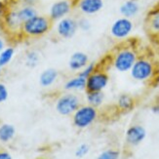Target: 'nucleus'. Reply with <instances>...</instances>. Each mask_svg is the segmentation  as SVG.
<instances>
[{"mask_svg":"<svg viewBox=\"0 0 159 159\" xmlns=\"http://www.w3.org/2000/svg\"><path fill=\"white\" fill-rule=\"evenodd\" d=\"M52 25L53 22L49 17L38 14L23 24L20 35L31 39L40 38L51 30Z\"/></svg>","mask_w":159,"mask_h":159,"instance_id":"obj_1","label":"nucleus"},{"mask_svg":"<svg viewBox=\"0 0 159 159\" xmlns=\"http://www.w3.org/2000/svg\"><path fill=\"white\" fill-rule=\"evenodd\" d=\"M156 67L154 63L148 58H138L130 70V75L134 80L146 82L155 77Z\"/></svg>","mask_w":159,"mask_h":159,"instance_id":"obj_2","label":"nucleus"},{"mask_svg":"<svg viewBox=\"0 0 159 159\" xmlns=\"http://www.w3.org/2000/svg\"><path fill=\"white\" fill-rule=\"evenodd\" d=\"M138 58V54L133 48L124 47L115 53L112 59V66L117 71L128 72Z\"/></svg>","mask_w":159,"mask_h":159,"instance_id":"obj_3","label":"nucleus"},{"mask_svg":"<svg viewBox=\"0 0 159 159\" xmlns=\"http://www.w3.org/2000/svg\"><path fill=\"white\" fill-rule=\"evenodd\" d=\"M97 116L98 111L96 107L90 105L80 106L73 113V124L79 129L87 128L94 123Z\"/></svg>","mask_w":159,"mask_h":159,"instance_id":"obj_4","label":"nucleus"},{"mask_svg":"<svg viewBox=\"0 0 159 159\" xmlns=\"http://www.w3.org/2000/svg\"><path fill=\"white\" fill-rule=\"evenodd\" d=\"M1 23L4 30L7 33L11 35H20V30H22V25L24 23L19 17L16 6L9 7L1 19Z\"/></svg>","mask_w":159,"mask_h":159,"instance_id":"obj_5","label":"nucleus"},{"mask_svg":"<svg viewBox=\"0 0 159 159\" xmlns=\"http://www.w3.org/2000/svg\"><path fill=\"white\" fill-rule=\"evenodd\" d=\"M80 107L79 97L72 93H67L61 95L57 100L56 109L57 111L64 116L73 114L78 107Z\"/></svg>","mask_w":159,"mask_h":159,"instance_id":"obj_6","label":"nucleus"},{"mask_svg":"<svg viewBox=\"0 0 159 159\" xmlns=\"http://www.w3.org/2000/svg\"><path fill=\"white\" fill-rule=\"evenodd\" d=\"M109 82L108 74L102 70H97L86 79V92L102 91Z\"/></svg>","mask_w":159,"mask_h":159,"instance_id":"obj_7","label":"nucleus"},{"mask_svg":"<svg viewBox=\"0 0 159 159\" xmlns=\"http://www.w3.org/2000/svg\"><path fill=\"white\" fill-rule=\"evenodd\" d=\"M134 24L131 20V19L128 18H119L111 25L110 27V34L115 39L123 40L127 38L133 31Z\"/></svg>","mask_w":159,"mask_h":159,"instance_id":"obj_8","label":"nucleus"},{"mask_svg":"<svg viewBox=\"0 0 159 159\" xmlns=\"http://www.w3.org/2000/svg\"><path fill=\"white\" fill-rule=\"evenodd\" d=\"M78 30L77 20L72 17L67 16L64 19L58 20L56 25L57 34L64 39H70L75 35Z\"/></svg>","mask_w":159,"mask_h":159,"instance_id":"obj_9","label":"nucleus"},{"mask_svg":"<svg viewBox=\"0 0 159 159\" xmlns=\"http://www.w3.org/2000/svg\"><path fill=\"white\" fill-rule=\"evenodd\" d=\"M71 9L72 1L70 0H59L51 5L48 17L51 19L52 22H58V20L70 15Z\"/></svg>","mask_w":159,"mask_h":159,"instance_id":"obj_10","label":"nucleus"},{"mask_svg":"<svg viewBox=\"0 0 159 159\" xmlns=\"http://www.w3.org/2000/svg\"><path fill=\"white\" fill-rule=\"evenodd\" d=\"M89 64V57L84 52H74L68 60V67L71 71L79 72Z\"/></svg>","mask_w":159,"mask_h":159,"instance_id":"obj_11","label":"nucleus"},{"mask_svg":"<svg viewBox=\"0 0 159 159\" xmlns=\"http://www.w3.org/2000/svg\"><path fill=\"white\" fill-rule=\"evenodd\" d=\"M77 6L83 15L92 16L102 9L103 1L102 0H78Z\"/></svg>","mask_w":159,"mask_h":159,"instance_id":"obj_12","label":"nucleus"},{"mask_svg":"<svg viewBox=\"0 0 159 159\" xmlns=\"http://www.w3.org/2000/svg\"><path fill=\"white\" fill-rule=\"evenodd\" d=\"M147 136V131L141 125L131 126L126 132V142L131 146L140 144Z\"/></svg>","mask_w":159,"mask_h":159,"instance_id":"obj_13","label":"nucleus"},{"mask_svg":"<svg viewBox=\"0 0 159 159\" xmlns=\"http://www.w3.org/2000/svg\"><path fill=\"white\" fill-rule=\"evenodd\" d=\"M16 8H17V12L19 14V17L20 20H22L23 23H25L27 20L33 18L34 16L38 15V10L35 7V5L33 4V2L25 1L20 5L16 6Z\"/></svg>","mask_w":159,"mask_h":159,"instance_id":"obj_14","label":"nucleus"},{"mask_svg":"<svg viewBox=\"0 0 159 159\" xmlns=\"http://www.w3.org/2000/svg\"><path fill=\"white\" fill-rule=\"evenodd\" d=\"M58 78L59 72L57 70H55L53 67L46 68L39 75V84L44 88L51 87L56 83Z\"/></svg>","mask_w":159,"mask_h":159,"instance_id":"obj_15","label":"nucleus"},{"mask_svg":"<svg viewBox=\"0 0 159 159\" xmlns=\"http://www.w3.org/2000/svg\"><path fill=\"white\" fill-rule=\"evenodd\" d=\"M139 11L140 4L136 0H127L120 6V14L124 18H133L139 13Z\"/></svg>","mask_w":159,"mask_h":159,"instance_id":"obj_16","label":"nucleus"},{"mask_svg":"<svg viewBox=\"0 0 159 159\" xmlns=\"http://www.w3.org/2000/svg\"><path fill=\"white\" fill-rule=\"evenodd\" d=\"M64 88L67 91H82L86 89V78H84L79 73L70 78L66 83Z\"/></svg>","mask_w":159,"mask_h":159,"instance_id":"obj_17","label":"nucleus"},{"mask_svg":"<svg viewBox=\"0 0 159 159\" xmlns=\"http://www.w3.org/2000/svg\"><path fill=\"white\" fill-rule=\"evenodd\" d=\"M16 135V128L12 124L4 123L0 125V142L9 143Z\"/></svg>","mask_w":159,"mask_h":159,"instance_id":"obj_18","label":"nucleus"},{"mask_svg":"<svg viewBox=\"0 0 159 159\" xmlns=\"http://www.w3.org/2000/svg\"><path fill=\"white\" fill-rule=\"evenodd\" d=\"M40 63V55L35 50L27 51L25 55V65L29 68L36 67Z\"/></svg>","mask_w":159,"mask_h":159,"instance_id":"obj_19","label":"nucleus"},{"mask_svg":"<svg viewBox=\"0 0 159 159\" xmlns=\"http://www.w3.org/2000/svg\"><path fill=\"white\" fill-rule=\"evenodd\" d=\"M86 100L90 106L94 107H100L103 100H105V95H103L102 91L99 92H87L86 94Z\"/></svg>","mask_w":159,"mask_h":159,"instance_id":"obj_20","label":"nucleus"},{"mask_svg":"<svg viewBox=\"0 0 159 159\" xmlns=\"http://www.w3.org/2000/svg\"><path fill=\"white\" fill-rule=\"evenodd\" d=\"M14 56H15V49L13 47H5L4 49L0 52V67H4L8 66Z\"/></svg>","mask_w":159,"mask_h":159,"instance_id":"obj_21","label":"nucleus"},{"mask_svg":"<svg viewBox=\"0 0 159 159\" xmlns=\"http://www.w3.org/2000/svg\"><path fill=\"white\" fill-rule=\"evenodd\" d=\"M148 27L153 33L159 34V10L150 14L148 18Z\"/></svg>","mask_w":159,"mask_h":159,"instance_id":"obj_22","label":"nucleus"},{"mask_svg":"<svg viewBox=\"0 0 159 159\" xmlns=\"http://www.w3.org/2000/svg\"><path fill=\"white\" fill-rule=\"evenodd\" d=\"M118 107L122 110H130L134 107V100L129 95H121L118 99Z\"/></svg>","mask_w":159,"mask_h":159,"instance_id":"obj_23","label":"nucleus"},{"mask_svg":"<svg viewBox=\"0 0 159 159\" xmlns=\"http://www.w3.org/2000/svg\"><path fill=\"white\" fill-rule=\"evenodd\" d=\"M120 153L114 149H107L102 151V152L97 157V159H119Z\"/></svg>","mask_w":159,"mask_h":159,"instance_id":"obj_24","label":"nucleus"},{"mask_svg":"<svg viewBox=\"0 0 159 159\" xmlns=\"http://www.w3.org/2000/svg\"><path fill=\"white\" fill-rule=\"evenodd\" d=\"M97 65L95 64V63H89L84 68H83V70H81V71H79L78 73L81 75V76H83L84 78H88L90 75H91L96 70H97Z\"/></svg>","mask_w":159,"mask_h":159,"instance_id":"obj_25","label":"nucleus"},{"mask_svg":"<svg viewBox=\"0 0 159 159\" xmlns=\"http://www.w3.org/2000/svg\"><path fill=\"white\" fill-rule=\"evenodd\" d=\"M77 24L78 30H81L83 31H89L91 30V23L86 18H80L79 20H77Z\"/></svg>","mask_w":159,"mask_h":159,"instance_id":"obj_26","label":"nucleus"},{"mask_svg":"<svg viewBox=\"0 0 159 159\" xmlns=\"http://www.w3.org/2000/svg\"><path fill=\"white\" fill-rule=\"evenodd\" d=\"M89 150H90V148H89L88 144L82 143L76 148V150H75V155H76L78 158H82V157H84L88 154Z\"/></svg>","mask_w":159,"mask_h":159,"instance_id":"obj_27","label":"nucleus"},{"mask_svg":"<svg viewBox=\"0 0 159 159\" xmlns=\"http://www.w3.org/2000/svg\"><path fill=\"white\" fill-rule=\"evenodd\" d=\"M8 96H9V92L6 85L0 82V103L4 102L8 99Z\"/></svg>","mask_w":159,"mask_h":159,"instance_id":"obj_28","label":"nucleus"},{"mask_svg":"<svg viewBox=\"0 0 159 159\" xmlns=\"http://www.w3.org/2000/svg\"><path fill=\"white\" fill-rule=\"evenodd\" d=\"M9 6L6 4V2L4 0H0V20L3 18V16L5 15V13L8 10Z\"/></svg>","mask_w":159,"mask_h":159,"instance_id":"obj_29","label":"nucleus"},{"mask_svg":"<svg viewBox=\"0 0 159 159\" xmlns=\"http://www.w3.org/2000/svg\"><path fill=\"white\" fill-rule=\"evenodd\" d=\"M0 159H13L8 151H0Z\"/></svg>","mask_w":159,"mask_h":159,"instance_id":"obj_30","label":"nucleus"},{"mask_svg":"<svg viewBox=\"0 0 159 159\" xmlns=\"http://www.w3.org/2000/svg\"><path fill=\"white\" fill-rule=\"evenodd\" d=\"M5 48V43H4V41L2 38H0V52H1L3 49Z\"/></svg>","mask_w":159,"mask_h":159,"instance_id":"obj_31","label":"nucleus"},{"mask_svg":"<svg viewBox=\"0 0 159 159\" xmlns=\"http://www.w3.org/2000/svg\"><path fill=\"white\" fill-rule=\"evenodd\" d=\"M0 75H1V67H0Z\"/></svg>","mask_w":159,"mask_h":159,"instance_id":"obj_32","label":"nucleus"},{"mask_svg":"<svg viewBox=\"0 0 159 159\" xmlns=\"http://www.w3.org/2000/svg\"><path fill=\"white\" fill-rule=\"evenodd\" d=\"M70 1H72V2H73V1H76V0H70Z\"/></svg>","mask_w":159,"mask_h":159,"instance_id":"obj_33","label":"nucleus"},{"mask_svg":"<svg viewBox=\"0 0 159 159\" xmlns=\"http://www.w3.org/2000/svg\"><path fill=\"white\" fill-rule=\"evenodd\" d=\"M37 159H46V158H37Z\"/></svg>","mask_w":159,"mask_h":159,"instance_id":"obj_34","label":"nucleus"}]
</instances>
